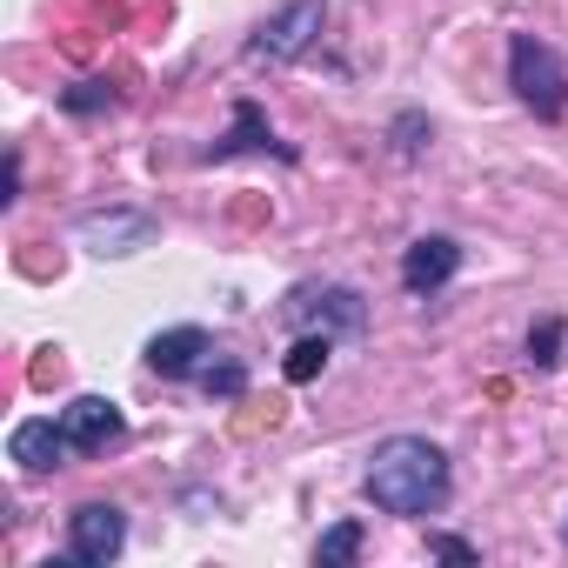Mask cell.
I'll list each match as a JSON object with an SVG mask.
<instances>
[{
    "instance_id": "17",
    "label": "cell",
    "mask_w": 568,
    "mask_h": 568,
    "mask_svg": "<svg viewBox=\"0 0 568 568\" xmlns=\"http://www.w3.org/2000/svg\"><path fill=\"white\" fill-rule=\"evenodd\" d=\"M428 141H435V128H428L422 114H395V154H408V161H415Z\"/></svg>"
},
{
    "instance_id": "15",
    "label": "cell",
    "mask_w": 568,
    "mask_h": 568,
    "mask_svg": "<svg viewBox=\"0 0 568 568\" xmlns=\"http://www.w3.org/2000/svg\"><path fill=\"white\" fill-rule=\"evenodd\" d=\"M355 555H362V521H335V528L315 541V561H322V568H348Z\"/></svg>"
},
{
    "instance_id": "14",
    "label": "cell",
    "mask_w": 568,
    "mask_h": 568,
    "mask_svg": "<svg viewBox=\"0 0 568 568\" xmlns=\"http://www.w3.org/2000/svg\"><path fill=\"white\" fill-rule=\"evenodd\" d=\"M328 355H335V335H302L281 368H288V382H315V375L328 368Z\"/></svg>"
},
{
    "instance_id": "3",
    "label": "cell",
    "mask_w": 568,
    "mask_h": 568,
    "mask_svg": "<svg viewBox=\"0 0 568 568\" xmlns=\"http://www.w3.org/2000/svg\"><path fill=\"white\" fill-rule=\"evenodd\" d=\"M281 322L302 328V335H362L368 322V302L348 288V281H308V288H295L288 302H281Z\"/></svg>"
},
{
    "instance_id": "9",
    "label": "cell",
    "mask_w": 568,
    "mask_h": 568,
    "mask_svg": "<svg viewBox=\"0 0 568 568\" xmlns=\"http://www.w3.org/2000/svg\"><path fill=\"white\" fill-rule=\"evenodd\" d=\"M207 362H214L207 328H161V335L148 342V368L168 375V382H187V375H201Z\"/></svg>"
},
{
    "instance_id": "4",
    "label": "cell",
    "mask_w": 568,
    "mask_h": 568,
    "mask_svg": "<svg viewBox=\"0 0 568 568\" xmlns=\"http://www.w3.org/2000/svg\"><path fill=\"white\" fill-rule=\"evenodd\" d=\"M322 21H328V0H288L281 14H267V21L247 34V61H254V68H288V61H302V54L315 48Z\"/></svg>"
},
{
    "instance_id": "6",
    "label": "cell",
    "mask_w": 568,
    "mask_h": 568,
    "mask_svg": "<svg viewBox=\"0 0 568 568\" xmlns=\"http://www.w3.org/2000/svg\"><path fill=\"white\" fill-rule=\"evenodd\" d=\"M121 428H128V415H121V402H108V395H74V402L61 408V435H68L74 455H101L108 442H121Z\"/></svg>"
},
{
    "instance_id": "18",
    "label": "cell",
    "mask_w": 568,
    "mask_h": 568,
    "mask_svg": "<svg viewBox=\"0 0 568 568\" xmlns=\"http://www.w3.org/2000/svg\"><path fill=\"white\" fill-rule=\"evenodd\" d=\"M428 555H442V561H481L475 541H462V535H428Z\"/></svg>"
},
{
    "instance_id": "12",
    "label": "cell",
    "mask_w": 568,
    "mask_h": 568,
    "mask_svg": "<svg viewBox=\"0 0 568 568\" xmlns=\"http://www.w3.org/2000/svg\"><path fill=\"white\" fill-rule=\"evenodd\" d=\"M521 362H528V368H541V375H555V368L568 362V322L541 315V322L528 328V342H521Z\"/></svg>"
},
{
    "instance_id": "16",
    "label": "cell",
    "mask_w": 568,
    "mask_h": 568,
    "mask_svg": "<svg viewBox=\"0 0 568 568\" xmlns=\"http://www.w3.org/2000/svg\"><path fill=\"white\" fill-rule=\"evenodd\" d=\"M61 108H68V114H101V108H114V88H108V81H74V88L61 94Z\"/></svg>"
},
{
    "instance_id": "2",
    "label": "cell",
    "mask_w": 568,
    "mask_h": 568,
    "mask_svg": "<svg viewBox=\"0 0 568 568\" xmlns=\"http://www.w3.org/2000/svg\"><path fill=\"white\" fill-rule=\"evenodd\" d=\"M508 88H515V101H521L528 114H541V121H561V114H568V68H561V54H555L548 41H535V34H515V41H508Z\"/></svg>"
},
{
    "instance_id": "5",
    "label": "cell",
    "mask_w": 568,
    "mask_h": 568,
    "mask_svg": "<svg viewBox=\"0 0 568 568\" xmlns=\"http://www.w3.org/2000/svg\"><path fill=\"white\" fill-rule=\"evenodd\" d=\"M121 548H128V515H121L114 501H81V508L68 515V561L108 568Z\"/></svg>"
},
{
    "instance_id": "11",
    "label": "cell",
    "mask_w": 568,
    "mask_h": 568,
    "mask_svg": "<svg viewBox=\"0 0 568 568\" xmlns=\"http://www.w3.org/2000/svg\"><path fill=\"white\" fill-rule=\"evenodd\" d=\"M274 134H267V114L254 108V101H234V128L207 148V161H234V154H247V148H267Z\"/></svg>"
},
{
    "instance_id": "7",
    "label": "cell",
    "mask_w": 568,
    "mask_h": 568,
    "mask_svg": "<svg viewBox=\"0 0 568 568\" xmlns=\"http://www.w3.org/2000/svg\"><path fill=\"white\" fill-rule=\"evenodd\" d=\"M455 274H462V241H455V234H422V241H408V254H402V288H408V295H435V288H448Z\"/></svg>"
},
{
    "instance_id": "8",
    "label": "cell",
    "mask_w": 568,
    "mask_h": 568,
    "mask_svg": "<svg viewBox=\"0 0 568 568\" xmlns=\"http://www.w3.org/2000/svg\"><path fill=\"white\" fill-rule=\"evenodd\" d=\"M81 247L88 254H134V247H148L154 241V221L148 214H134V207H108V214H81Z\"/></svg>"
},
{
    "instance_id": "10",
    "label": "cell",
    "mask_w": 568,
    "mask_h": 568,
    "mask_svg": "<svg viewBox=\"0 0 568 568\" xmlns=\"http://www.w3.org/2000/svg\"><path fill=\"white\" fill-rule=\"evenodd\" d=\"M8 455H14L28 475H48V468H61L74 448H68V435H61L54 415H28V422H14V435H8Z\"/></svg>"
},
{
    "instance_id": "13",
    "label": "cell",
    "mask_w": 568,
    "mask_h": 568,
    "mask_svg": "<svg viewBox=\"0 0 568 568\" xmlns=\"http://www.w3.org/2000/svg\"><path fill=\"white\" fill-rule=\"evenodd\" d=\"M201 395H207V402H241V395H247V368L214 348V362L201 368Z\"/></svg>"
},
{
    "instance_id": "1",
    "label": "cell",
    "mask_w": 568,
    "mask_h": 568,
    "mask_svg": "<svg viewBox=\"0 0 568 568\" xmlns=\"http://www.w3.org/2000/svg\"><path fill=\"white\" fill-rule=\"evenodd\" d=\"M362 495L382 508V515H435L448 501V455L428 442V435H388L375 455H368V475H362Z\"/></svg>"
}]
</instances>
